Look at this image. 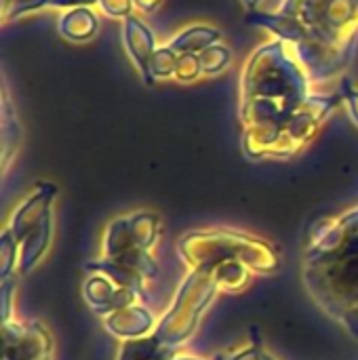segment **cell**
Segmentation results:
<instances>
[{
    "label": "cell",
    "mask_w": 358,
    "mask_h": 360,
    "mask_svg": "<svg viewBox=\"0 0 358 360\" xmlns=\"http://www.w3.org/2000/svg\"><path fill=\"white\" fill-rule=\"evenodd\" d=\"M310 82L306 68L281 38L249 55L241 74L243 143L249 156H281L287 124L312 95Z\"/></svg>",
    "instance_id": "obj_1"
},
{
    "label": "cell",
    "mask_w": 358,
    "mask_h": 360,
    "mask_svg": "<svg viewBox=\"0 0 358 360\" xmlns=\"http://www.w3.org/2000/svg\"><path fill=\"white\" fill-rule=\"evenodd\" d=\"M245 21L287 42L310 80L333 78L354 57L358 0H283L276 13L251 11Z\"/></svg>",
    "instance_id": "obj_2"
},
{
    "label": "cell",
    "mask_w": 358,
    "mask_h": 360,
    "mask_svg": "<svg viewBox=\"0 0 358 360\" xmlns=\"http://www.w3.org/2000/svg\"><path fill=\"white\" fill-rule=\"evenodd\" d=\"M122 42H124V49H127L133 65L137 68L143 84L152 86L156 82V78L152 76L150 63L158 49L154 32L137 15H131L122 21Z\"/></svg>",
    "instance_id": "obj_3"
},
{
    "label": "cell",
    "mask_w": 358,
    "mask_h": 360,
    "mask_svg": "<svg viewBox=\"0 0 358 360\" xmlns=\"http://www.w3.org/2000/svg\"><path fill=\"white\" fill-rule=\"evenodd\" d=\"M57 27L59 34L70 42H89L99 30V19L91 6H76L61 13Z\"/></svg>",
    "instance_id": "obj_4"
},
{
    "label": "cell",
    "mask_w": 358,
    "mask_h": 360,
    "mask_svg": "<svg viewBox=\"0 0 358 360\" xmlns=\"http://www.w3.org/2000/svg\"><path fill=\"white\" fill-rule=\"evenodd\" d=\"M219 40H222V30H217L213 25H207V23H196V25H190V27L181 30L169 42V46L173 51H177L179 55H184V53L200 55L205 49L217 44Z\"/></svg>",
    "instance_id": "obj_5"
},
{
    "label": "cell",
    "mask_w": 358,
    "mask_h": 360,
    "mask_svg": "<svg viewBox=\"0 0 358 360\" xmlns=\"http://www.w3.org/2000/svg\"><path fill=\"white\" fill-rule=\"evenodd\" d=\"M200 68H203V74L207 76H217L222 74L228 65H230V59H232V53L226 44L217 42L209 49H205L200 55Z\"/></svg>",
    "instance_id": "obj_6"
},
{
    "label": "cell",
    "mask_w": 358,
    "mask_h": 360,
    "mask_svg": "<svg viewBox=\"0 0 358 360\" xmlns=\"http://www.w3.org/2000/svg\"><path fill=\"white\" fill-rule=\"evenodd\" d=\"M177 61H179V53H177V51H173L169 44H167V46H158L156 53H154V57H152V63H150L152 76H154L156 80L175 78Z\"/></svg>",
    "instance_id": "obj_7"
},
{
    "label": "cell",
    "mask_w": 358,
    "mask_h": 360,
    "mask_svg": "<svg viewBox=\"0 0 358 360\" xmlns=\"http://www.w3.org/2000/svg\"><path fill=\"white\" fill-rule=\"evenodd\" d=\"M46 6H51V0H2V21L17 19Z\"/></svg>",
    "instance_id": "obj_8"
},
{
    "label": "cell",
    "mask_w": 358,
    "mask_h": 360,
    "mask_svg": "<svg viewBox=\"0 0 358 360\" xmlns=\"http://www.w3.org/2000/svg\"><path fill=\"white\" fill-rule=\"evenodd\" d=\"M203 74V68H200V57L194 55V53H184L179 55V61H177V70H175V78L179 82H194L198 80Z\"/></svg>",
    "instance_id": "obj_9"
},
{
    "label": "cell",
    "mask_w": 358,
    "mask_h": 360,
    "mask_svg": "<svg viewBox=\"0 0 358 360\" xmlns=\"http://www.w3.org/2000/svg\"><path fill=\"white\" fill-rule=\"evenodd\" d=\"M97 4L103 15L112 19H122V21L133 15V6H135L133 0H99Z\"/></svg>",
    "instance_id": "obj_10"
},
{
    "label": "cell",
    "mask_w": 358,
    "mask_h": 360,
    "mask_svg": "<svg viewBox=\"0 0 358 360\" xmlns=\"http://www.w3.org/2000/svg\"><path fill=\"white\" fill-rule=\"evenodd\" d=\"M340 95L346 101V105L350 110V116L354 118V122L358 124V89L348 76H344L342 82H340Z\"/></svg>",
    "instance_id": "obj_11"
},
{
    "label": "cell",
    "mask_w": 358,
    "mask_h": 360,
    "mask_svg": "<svg viewBox=\"0 0 358 360\" xmlns=\"http://www.w3.org/2000/svg\"><path fill=\"white\" fill-rule=\"evenodd\" d=\"M99 0H51V6L55 8H76V6H91V4H97Z\"/></svg>",
    "instance_id": "obj_12"
},
{
    "label": "cell",
    "mask_w": 358,
    "mask_h": 360,
    "mask_svg": "<svg viewBox=\"0 0 358 360\" xmlns=\"http://www.w3.org/2000/svg\"><path fill=\"white\" fill-rule=\"evenodd\" d=\"M135 2V8H139L143 15H152L160 8L162 0H133Z\"/></svg>",
    "instance_id": "obj_13"
},
{
    "label": "cell",
    "mask_w": 358,
    "mask_h": 360,
    "mask_svg": "<svg viewBox=\"0 0 358 360\" xmlns=\"http://www.w3.org/2000/svg\"><path fill=\"white\" fill-rule=\"evenodd\" d=\"M241 2H243V4H245V8L251 13V11H257V6H260V2H262V0H241Z\"/></svg>",
    "instance_id": "obj_14"
}]
</instances>
